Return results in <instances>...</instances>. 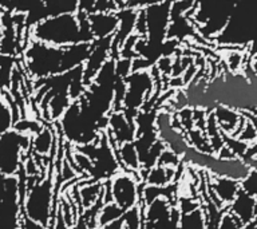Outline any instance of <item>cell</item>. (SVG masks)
<instances>
[{"instance_id": "cell-1", "label": "cell", "mask_w": 257, "mask_h": 229, "mask_svg": "<svg viewBox=\"0 0 257 229\" xmlns=\"http://www.w3.org/2000/svg\"><path fill=\"white\" fill-rule=\"evenodd\" d=\"M31 39L66 47L76 43H91L95 38L88 23V14L78 11V15L62 14L40 20L31 28Z\"/></svg>"}, {"instance_id": "cell-2", "label": "cell", "mask_w": 257, "mask_h": 229, "mask_svg": "<svg viewBox=\"0 0 257 229\" xmlns=\"http://www.w3.org/2000/svg\"><path fill=\"white\" fill-rule=\"evenodd\" d=\"M59 193L55 182V165L52 162L47 174L27 190L23 201V216L50 229L59 205Z\"/></svg>"}, {"instance_id": "cell-3", "label": "cell", "mask_w": 257, "mask_h": 229, "mask_svg": "<svg viewBox=\"0 0 257 229\" xmlns=\"http://www.w3.org/2000/svg\"><path fill=\"white\" fill-rule=\"evenodd\" d=\"M23 55L28 75L35 80L64 72V47L31 39L24 47Z\"/></svg>"}, {"instance_id": "cell-4", "label": "cell", "mask_w": 257, "mask_h": 229, "mask_svg": "<svg viewBox=\"0 0 257 229\" xmlns=\"http://www.w3.org/2000/svg\"><path fill=\"white\" fill-rule=\"evenodd\" d=\"M32 136L12 129L0 137V174L16 176L23 166L24 154L31 152Z\"/></svg>"}, {"instance_id": "cell-5", "label": "cell", "mask_w": 257, "mask_h": 229, "mask_svg": "<svg viewBox=\"0 0 257 229\" xmlns=\"http://www.w3.org/2000/svg\"><path fill=\"white\" fill-rule=\"evenodd\" d=\"M111 184L112 201L118 204L123 210L132 209L141 204V192L144 182L140 173L120 170L110 178Z\"/></svg>"}, {"instance_id": "cell-6", "label": "cell", "mask_w": 257, "mask_h": 229, "mask_svg": "<svg viewBox=\"0 0 257 229\" xmlns=\"http://www.w3.org/2000/svg\"><path fill=\"white\" fill-rule=\"evenodd\" d=\"M92 170L90 173V178L94 181H106L114 177L116 173L122 170L119 160L116 157L115 149L112 148L108 141L107 133L102 132L98 141V148L94 158H92Z\"/></svg>"}, {"instance_id": "cell-7", "label": "cell", "mask_w": 257, "mask_h": 229, "mask_svg": "<svg viewBox=\"0 0 257 229\" xmlns=\"http://www.w3.org/2000/svg\"><path fill=\"white\" fill-rule=\"evenodd\" d=\"M126 95L123 99V112L128 118L136 120L138 108L148 98V94L152 90V76L144 70L134 71L126 78Z\"/></svg>"}, {"instance_id": "cell-8", "label": "cell", "mask_w": 257, "mask_h": 229, "mask_svg": "<svg viewBox=\"0 0 257 229\" xmlns=\"http://www.w3.org/2000/svg\"><path fill=\"white\" fill-rule=\"evenodd\" d=\"M23 205L18 176L7 177V196L0 202V229H22Z\"/></svg>"}, {"instance_id": "cell-9", "label": "cell", "mask_w": 257, "mask_h": 229, "mask_svg": "<svg viewBox=\"0 0 257 229\" xmlns=\"http://www.w3.org/2000/svg\"><path fill=\"white\" fill-rule=\"evenodd\" d=\"M0 11L24 15L28 30L47 18L43 0H0Z\"/></svg>"}, {"instance_id": "cell-10", "label": "cell", "mask_w": 257, "mask_h": 229, "mask_svg": "<svg viewBox=\"0 0 257 229\" xmlns=\"http://www.w3.org/2000/svg\"><path fill=\"white\" fill-rule=\"evenodd\" d=\"M240 189L241 181L230 177L214 176L208 172V194L220 208L228 206L236 198Z\"/></svg>"}, {"instance_id": "cell-11", "label": "cell", "mask_w": 257, "mask_h": 229, "mask_svg": "<svg viewBox=\"0 0 257 229\" xmlns=\"http://www.w3.org/2000/svg\"><path fill=\"white\" fill-rule=\"evenodd\" d=\"M88 23L95 39H103L114 36L119 27V18L115 14L104 11H95L88 14Z\"/></svg>"}, {"instance_id": "cell-12", "label": "cell", "mask_w": 257, "mask_h": 229, "mask_svg": "<svg viewBox=\"0 0 257 229\" xmlns=\"http://www.w3.org/2000/svg\"><path fill=\"white\" fill-rule=\"evenodd\" d=\"M229 210L236 214L245 225L257 218L256 213V197L250 196L242 189L237 193L236 198L229 204Z\"/></svg>"}, {"instance_id": "cell-13", "label": "cell", "mask_w": 257, "mask_h": 229, "mask_svg": "<svg viewBox=\"0 0 257 229\" xmlns=\"http://www.w3.org/2000/svg\"><path fill=\"white\" fill-rule=\"evenodd\" d=\"M140 176L145 185L168 186L173 182H177V169L157 164L149 170H141Z\"/></svg>"}, {"instance_id": "cell-14", "label": "cell", "mask_w": 257, "mask_h": 229, "mask_svg": "<svg viewBox=\"0 0 257 229\" xmlns=\"http://www.w3.org/2000/svg\"><path fill=\"white\" fill-rule=\"evenodd\" d=\"M103 181H94L91 178H82L79 181V200L80 209L91 208L102 198ZM80 210V212H82Z\"/></svg>"}, {"instance_id": "cell-15", "label": "cell", "mask_w": 257, "mask_h": 229, "mask_svg": "<svg viewBox=\"0 0 257 229\" xmlns=\"http://www.w3.org/2000/svg\"><path fill=\"white\" fill-rule=\"evenodd\" d=\"M56 148L55 132H52L48 126H43L39 132L32 136L31 152L35 156L48 157Z\"/></svg>"}, {"instance_id": "cell-16", "label": "cell", "mask_w": 257, "mask_h": 229, "mask_svg": "<svg viewBox=\"0 0 257 229\" xmlns=\"http://www.w3.org/2000/svg\"><path fill=\"white\" fill-rule=\"evenodd\" d=\"M115 153L118 160H119L120 166H122V170L140 173V154H138V150H137L134 141H132V142H124V144L119 145L118 149L115 150Z\"/></svg>"}, {"instance_id": "cell-17", "label": "cell", "mask_w": 257, "mask_h": 229, "mask_svg": "<svg viewBox=\"0 0 257 229\" xmlns=\"http://www.w3.org/2000/svg\"><path fill=\"white\" fill-rule=\"evenodd\" d=\"M47 16L74 14L78 11L79 0H43Z\"/></svg>"}, {"instance_id": "cell-18", "label": "cell", "mask_w": 257, "mask_h": 229, "mask_svg": "<svg viewBox=\"0 0 257 229\" xmlns=\"http://www.w3.org/2000/svg\"><path fill=\"white\" fill-rule=\"evenodd\" d=\"M123 209L120 208L118 204H115L114 201L112 202H107V204H103V206L100 208L99 213H98V218H96L98 228L102 229L103 226L110 224L111 221L123 216Z\"/></svg>"}, {"instance_id": "cell-19", "label": "cell", "mask_w": 257, "mask_h": 229, "mask_svg": "<svg viewBox=\"0 0 257 229\" xmlns=\"http://www.w3.org/2000/svg\"><path fill=\"white\" fill-rule=\"evenodd\" d=\"M180 229H206L205 214L202 208L189 213H182L180 220Z\"/></svg>"}, {"instance_id": "cell-20", "label": "cell", "mask_w": 257, "mask_h": 229, "mask_svg": "<svg viewBox=\"0 0 257 229\" xmlns=\"http://www.w3.org/2000/svg\"><path fill=\"white\" fill-rule=\"evenodd\" d=\"M14 125H15V118H14L11 104L3 96L0 99V137L12 130Z\"/></svg>"}, {"instance_id": "cell-21", "label": "cell", "mask_w": 257, "mask_h": 229, "mask_svg": "<svg viewBox=\"0 0 257 229\" xmlns=\"http://www.w3.org/2000/svg\"><path fill=\"white\" fill-rule=\"evenodd\" d=\"M180 209L174 206L170 216L156 221V222H152V224H144V229H180Z\"/></svg>"}, {"instance_id": "cell-22", "label": "cell", "mask_w": 257, "mask_h": 229, "mask_svg": "<svg viewBox=\"0 0 257 229\" xmlns=\"http://www.w3.org/2000/svg\"><path fill=\"white\" fill-rule=\"evenodd\" d=\"M181 164H182V157L169 148H166L164 152L161 153L160 160H158V165H164V166L174 169L180 168Z\"/></svg>"}, {"instance_id": "cell-23", "label": "cell", "mask_w": 257, "mask_h": 229, "mask_svg": "<svg viewBox=\"0 0 257 229\" xmlns=\"http://www.w3.org/2000/svg\"><path fill=\"white\" fill-rule=\"evenodd\" d=\"M244 222L236 216V214H233L230 210L228 209L225 210V213L221 217L220 225H218V229H241L244 226Z\"/></svg>"}, {"instance_id": "cell-24", "label": "cell", "mask_w": 257, "mask_h": 229, "mask_svg": "<svg viewBox=\"0 0 257 229\" xmlns=\"http://www.w3.org/2000/svg\"><path fill=\"white\" fill-rule=\"evenodd\" d=\"M241 189L253 197H257V169L250 168L244 180H241Z\"/></svg>"}, {"instance_id": "cell-25", "label": "cell", "mask_w": 257, "mask_h": 229, "mask_svg": "<svg viewBox=\"0 0 257 229\" xmlns=\"http://www.w3.org/2000/svg\"><path fill=\"white\" fill-rule=\"evenodd\" d=\"M98 0H79V7L78 11H83L86 14H91L95 11V6Z\"/></svg>"}, {"instance_id": "cell-26", "label": "cell", "mask_w": 257, "mask_h": 229, "mask_svg": "<svg viewBox=\"0 0 257 229\" xmlns=\"http://www.w3.org/2000/svg\"><path fill=\"white\" fill-rule=\"evenodd\" d=\"M102 229H126V226H124L123 216L119 217V218H116V220L111 221L110 224H107L106 226H103Z\"/></svg>"}, {"instance_id": "cell-27", "label": "cell", "mask_w": 257, "mask_h": 229, "mask_svg": "<svg viewBox=\"0 0 257 229\" xmlns=\"http://www.w3.org/2000/svg\"><path fill=\"white\" fill-rule=\"evenodd\" d=\"M7 196V177L0 174V202Z\"/></svg>"}, {"instance_id": "cell-28", "label": "cell", "mask_w": 257, "mask_h": 229, "mask_svg": "<svg viewBox=\"0 0 257 229\" xmlns=\"http://www.w3.org/2000/svg\"><path fill=\"white\" fill-rule=\"evenodd\" d=\"M4 92H6V90H4V88L2 87V84H0V99L4 96Z\"/></svg>"}, {"instance_id": "cell-29", "label": "cell", "mask_w": 257, "mask_h": 229, "mask_svg": "<svg viewBox=\"0 0 257 229\" xmlns=\"http://www.w3.org/2000/svg\"><path fill=\"white\" fill-rule=\"evenodd\" d=\"M4 58H6V55H3V54H0V64H2L4 62Z\"/></svg>"}]
</instances>
